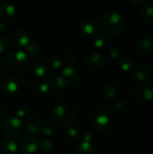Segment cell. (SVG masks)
<instances>
[{
    "mask_svg": "<svg viewBox=\"0 0 153 154\" xmlns=\"http://www.w3.org/2000/svg\"><path fill=\"white\" fill-rule=\"evenodd\" d=\"M5 31H6V27H5V25L3 23L0 22V32H3Z\"/></svg>",
    "mask_w": 153,
    "mask_h": 154,
    "instance_id": "36",
    "label": "cell"
},
{
    "mask_svg": "<svg viewBox=\"0 0 153 154\" xmlns=\"http://www.w3.org/2000/svg\"><path fill=\"white\" fill-rule=\"evenodd\" d=\"M61 76L64 79L67 86H69V87L78 86L81 79L80 73L72 66H68L64 68Z\"/></svg>",
    "mask_w": 153,
    "mask_h": 154,
    "instance_id": "8",
    "label": "cell"
},
{
    "mask_svg": "<svg viewBox=\"0 0 153 154\" xmlns=\"http://www.w3.org/2000/svg\"><path fill=\"white\" fill-rule=\"evenodd\" d=\"M23 124L22 119L16 116H11L4 120L1 125L2 134L7 138H14L19 135L23 130Z\"/></svg>",
    "mask_w": 153,
    "mask_h": 154,
    "instance_id": "4",
    "label": "cell"
},
{
    "mask_svg": "<svg viewBox=\"0 0 153 154\" xmlns=\"http://www.w3.org/2000/svg\"><path fill=\"white\" fill-rule=\"evenodd\" d=\"M115 110L116 111H118V112H120V111H123V112H124L125 111V106L123 104V103H117L116 105H115Z\"/></svg>",
    "mask_w": 153,
    "mask_h": 154,
    "instance_id": "33",
    "label": "cell"
},
{
    "mask_svg": "<svg viewBox=\"0 0 153 154\" xmlns=\"http://www.w3.org/2000/svg\"><path fill=\"white\" fill-rule=\"evenodd\" d=\"M10 45L9 39L5 35H0V53L5 52Z\"/></svg>",
    "mask_w": 153,
    "mask_h": 154,
    "instance_id": "27",
    "label": "cell"
},
{
    "mask_svg": "<svg viewBox=\"0 0 153 154\" xmlns=\"http://www.w3.org/2000/svg\"><path fill=\"white\" fill-rule=\"evenodd\" d=\"M6 65L14 71L23 70L28 64V58L25 52L20 50L10 51L5 57Z\"/></svg>",
    "mask_w": 153,
    "mask_h": 154,
    "instance_id": "3",
    "label": "cell"
},
{
    "mask_svg": "<svg viewBox=\"0 0 153 154\" xmlns=\"http://www.w3.org/2000/svg\"><path fill=\"white\" fill-rule=\"evenodd\" d=\"M93 42H94V46L96 48H103L106 44V38L105 36V34L97 32L94 36H93Z\"/></svg>",
    "mask_w": 153,
    "mask_h": 154,
    "instance_id": "23",
    "label": "cell"
},
{
    "mask_svg": "<svg viewBox=\"0 0 153 154\" xmlns=\"http://www.w3.org/2000/svg\"><path fill=\"white\" fill-rule=\"evenodd\" d=\"M133 97L138 103L148 104L153 99V88L148 85H142L134 90Z\"/></svg>",
    "mask_w": 153,
    "mask_h": 154,
    "instance_id": "7",
    "label": "cell"
},
{
    "mask_svg": "<svg viewBox=\"0 0 153 154\" xmlns=\"http://www.w3.org/2000/svg\"><path fill=\"white\" fill-rule=\"evenodd\" d=\"M18 149L23 154H34L39 149V143L32 136H23L19 142Z\"/></svg>",
    "mask_w": 153,
    "mask_h": 154,
    "instance_id": "6",
    "label": "cell"
},
{
    "mask_svg": "<svg viewBox=\"0 0 153 154\" xmlns=\"http://www.w3.org/2000/svg\"><path fill=\"white\" fill-rule=\"evenodd\" d=\"M110 54H111L112 58H117L120 54V51L118 49H112Z\"/></svg>",
    "mask_w": 153,
    "mask_h": 154,
    "instance_id": "34",
    "label": "cell"
},
{
    "mask_svg": "<svg viewBox=\"0 0 153 154\" xmlns=\"http://www.w3.org/2000/svg\"><path fill=\"white\" fill-rule=\"evenodd\" d=\"M79 29L86 34L94 36L98 31L96 23L91 19H81L78 23Z\"/></svg>",
    "mask_w": 153,
    "mask_h": 154,
    "instance_id": "13",
    "label": "cell"
},
{
    "mask_svg": "<svg viewBox=\"0 0 153 154\" xmlns=\"http://www.w3.org/2000/svg\"><path fill=\"white\" fill-rule=\"evenodd\" d=\"M141 17L148 24L153 25V5L152 4H146L144 5L140 12Z\"/></svg>",
    "mask_w": 153,
    "mask_h": 154,
    "instance_id": "19",
    "label": "cell"
},
{
    "mask_svg": "<svg viewBox=\"0 0 153 154\" xmlns=\"http://www.w3.org/2000/svg\"><path fill=\"white\" fill-rule=\"evenodd\" d=\"M39 147L42 150V151H50L53 149L54 144L52 143V141L49 140V139H43L41 140V142L39 144Z\"/></svg>",
    "mask_w": 153,
    "mask_h": 154,
    "instance_id": "28",
    "label": "cell"
},
{
    "mask_svg": "<svg viewBox=\"0 0 153 154\" xmlns=\"http://www.w3.org/2000/svg\"><path fill=\"white\" fill-rule=\"evenodd\" d=\"M15 7L8 1H3L0 3V18L8 21L15 15Z\"/></svg>",
    "mask_w": 153,
    "mask_h": 154,
    "instance_id": "12",
    "label": "cell"
},
{
    "mask_svg": "<svg viewBox=\"0 0 153 154\" xmlns=\"http://www.w3.org/2000/svg\"><path fill=\"white\" fill-rule=\"evenodd\" d=\"M101 91H102V94L104 95V97L106 98H109V99L115 98L119 93L118 87L116 86V84H115L112 81H107V82L104 83L102 86Z\"/></svg>",
    "mask_w": 153,
    "mask_h": 154,
    "instance_id": "14",
    "label": "cell"
},
{
    "mask_svg": "<svg viewBox=\"0 0 153 154\" xmlns=\"http://www.w3.org/2000/svg\"><path fill=\"white\" fill-rule=\"evenodd\" d=\"M109 119L105 115H97L92 120V127L95 132L98 134L106 133L109 128Z\"/></svg>",
    "mask_w": 153,
    "mask_h": 154,
    "instance_id": "11",
    "label": "cell"
},
{
    "mask_svg": "<svg viewBox=\"0 0 153 154\" xmlns=\"http://www.w3.org/2000/svg\"><path fill=\"white\" fill-rule=\"evenodd\" d=\"M23 126L31 134H38L41 131V121L38 117L29 116L28 118H26V120L23 124Z\"/></svg>",
    "mask_w": 153,
    "mask_h": 154,
    "instance_id": "15",
    "label": "cell"
},
{
    "mask_svg": "<svg viewBox=\"0 0 153 154\" xmlns=\"http://www.w3.org/2000/svg\"><path fill=\"white\" fill-rule=\"evenodd\" d=\"M3 116H4V110L2 108H0V121L3 119Z\"/></svg>",
    "mask_w": 153,
    "mask_h": 154,
    "instance_id": "37",
    "label": "cell"
},
{
    "mask_svg": "<svg viewBox=\"0 0 153 154\" xmlns=\"http://www.w3.org/2000/svg\"><path fill=\"white\" fill-rule=\"evenodd\" d=\"M95 147L87 142H82L76 147L75 152L77 154H95Z\"/></svg>",
    "mask_w": 153,
    "mask_h": 154,
    "instance_id": "21",
    "label": "cell"
},
{
    "mask_svg": "<svg viewBox=\"0 0 153 154\" xmlns=\"http://www.w3.org/2000/svg\"><path fill=\"white\" fill-rule=\"evenodd\" d=\"M68 134L70 138H76L78 135V132L75 129V128H70L69 131H68Z\"/></svg>",
    "mask_w": 153,
    "mask_h": 154,
    "instance_id": "32",
    "label": "cell"
},
{
    "mask_svg": "<svg viewBox=\"0 0 153 154\" xmlns=\"http://www.w3.org/2000/svg\"><path fill=\"white\" fill-rule=\"evenodd\" d=\"M14 40L16 43V45L18 47H26L30 42H31V39L29 34L27 33V32H25L23 29H19L15 32L14 36Z\"/></svg>",
    "mask_w": 153,
    "mask_h": 154,
    "instance_id": "16",
    "label": "cell"
},
{
    "mask_svg": "<svg viewBox=\"0 0 153 154\" xmlns=\"http://www.w3.org/2000/svg\"><path fill=\"white\" fill-rule=\"evenodd\" d=\"M52 89V86H51V83H49L47 81L45 82H42L40 86H39V90L40 92L45 94V93H48L49 91H50Z\"/></svg>",
    "mask_w": 153,
    "mask_h": 154,
    "instance_id": "30",
    "label": "cell"
},
{
    "mask_svg": "<svg viewBox=\"0 0 153 154\" xmlns=\"http://www.w3.org/2000/svg\"><path fill=\"white\" fill-rule=\"evenodd\" d=\"M127 23L124 16L115 11H109L104 13L100 16L99 27L101 30L111 35H117L122 33L126 28Z\"/></svg>",
    "mask_w": 153,
    "mask_h": 154,
    "instance_id": "1",
    "label": "cell"
},
{
    "mask_svg": "<svg viewBox=\"0 0 153 154\" xmlns=\"http://www.w3.org/2000/svg\"><path fill=\"white\" fill-rule=\"evenodd\" d=\"M133 73L135 77L141 81H150L152 79V71L151 67L146 63H137L133 68Z\"/></svg>",
    "mask_w": 153,
    "mask_h": 154,
    "instance_id": "9",
    "label": "cell"
},
{
    "mask_svg": "<svg viewBox=\"0 0 153 154\" xmlns=\"http://www.w3.org/2000/svg\"><path fill=\"white\" fill-rule=\"evenodd\" d=\"M28 112H29L28 106L22 104V105H20V106H18L16 107V109L14 111V116H16L17 118L22 119V118H23V117H25L27 116Z\"/></svg>",
    "mask_w": 153,
    "mask_h": 154,
    "instance_id": "24",
    "label": "cell"
},
{
    "mask_svg": "<svg viewBox=\"0 0 153 154\" xmlns=\"http://www.w3.org/2000/svg\"><path fill=\"white\" fill-rule=\"evenodd\" d=\"M138 49L143 53H151L153 51V36L147 35L142 37L138 42Z\"/></svg>",
    "mask_w": 153,
    "mask_h": 154,
    "instance_id": "18",
    "label": "cell"
},
{
    "mask_svg": "<svg viewBox=\"0 0 153 154\" xmlns=\"http://www.w3.org/2000/svg\"><path fill=\"white\" fill-rule=\"evenodd\" d=\"M25 48H26L27 53L31 56H34L40 51V47L38 46V44H36L35 42H31Z\"/></svg>",
    "mask_w": 153,
    "mask_h": 154,
    "instance_id": "26",
    "label": "cell"
},
{
    "mask_svg": "<svg viewBox=\"0 0 153 154\" xmlns=\"http://www.w3.org/2000/svg\"><path fill=\"white\" fill-rule=\"evenodd\" d=\"M130 1H132L133 3H135V4H138V3L142 2V0H130Z\"/></svg>",
    "mask_w": 153,
    "mask_h": 154,
    "instance_id": "39",
    "label": "cell"
},
{
    "mask_svg": "<svg viewBox=\"0 0 153 154\" xmlns=\"http://www.w3.org/2000/svg\"><path fill=\"white\" fill-rule=\"evenodd\" d=\"M43 134H47V135H52V133H53V130L50 127H45L43 130H42Z\"/></svg>",
    "mask_w": 153,
    "mask_h": 154,
    "instance_id": "35",
    "label": "cell"
},
{
    "mask_svg": "<svg viewBox=\"0 0 153 154\" xmlns=\"http://www.w3.org/2000/svg\"><path fill=\"white\" fill-rule=\"evenodd\" d=\"M50 67L53 69H60L63 66V61L60 57H52L49 60Z\"/></svg>",
    "mask_w": 153,
    "mask_h": 154,
    "instance_id": "25",
    "label": "cell"
},
{
    "mask_svg": "<svg viewBox=\"0 0 153 154\" xmlns=\"http://www.w3.org/2000/svg\"><path fill=\"white\" fill-rule=\"evenodd\" d=\"M3 60H2V59L0 58V73L2 72V70H3Z\"/></svg>",
    "mask_w": 153,
    "mask_h": 154,
    "instance_id": "38",
    "label": "cell"
},
{
    "mask_svg": "<svg viewBox=\"0 0 153 154\" xmlns=\"http://www.w3.org/2000/svg\"><path fill=\"white\" fill-rule=\"evenodd\" d=\"M67 154H77L76 152H69V153H67Z\"/></svg>",
    "mask_w": 153,
    "mask_h": 154,
    "instance_id": "40",
    "label": "cell"
},
{
    "mask_svg": "<svg viewBox=\"0 0 153 154\" xmlns=\"http://www.w3.org/2000/svg\"><path fill=\"white\" fill-rule=\"evenodd\" d=\"M85 62L89 67L96 69H102L106 67L107 65V59L101 53L91 51L86 54L85 56Z\"/></svg>",
    "mask_w": 153,
    "mask_h": 154,
    "instance_id": "5",
    "label": "cell"
},
{
    "mask_svg": "<svg viewBox=\"0 0 153 154\" xmlns=\"http://www.w3.org/2000/svg\"><path fill=\"white\" fill-rule=\"evenodd\" d=\"M92 138H93V135L91 134L90 132H84V134H82V140H83V142L90 143Z\"/></svg>",
    "mask_w": 153,
    "mask_h": 154,
    "instance_id": "31",
    "label": "cell"
},
{
    "mask_svg": "<svg viewBox=\"0 0 153 154\" xmlns=\"http://www.w3.org/2000/svg\"><path fill=\"white\" fill-rule=\"evenodd\" d=\"M51 86L53 89L56 90H62L67 87V84L64 80V79L62 78V76H55L52 80H51Z\"/></svg>",
    "mask_w": 153,
    "mask_h": 154,
    "instance_id": "22",
    "label": "cell"
},
{
    "mask_svg": "<svg viewBox=\"0 0 153 154\" xmlns=\"http://www.w3.org/2000/svg\"><path fill=\"white\" fill-rule=\"evenodd\" d=\"M33 74L40 79L46 80L50 77V69L43 63H38L33 67Z\"/></svg>",
    "mask_w": 153,
    "mask_h": 154,
    "instance_id": "17",
    "label": "cell"
},
{
    "mask_svg": "<svg viewBox=\"0 0 153 154\" xmlns=\"http://www.w3.org/2000/svg\"><path fill=\"white\" fill-rule=\"evenodd\" d=\"M53 120L60 126L70 125L76 117V111L73 106L69 103H62L57 106L52 112Z\"/></svg>",
    "mask_w": 153,
    "mask_h": 154,
    "instance_id": "2",
    "label": "cell"
},
{
    "mask_svg": "<svg viewBox=\"0 0 153 154\" xmlns=\"http://www.w3.org/2000/svg\"><path fill=\"white\" fill-rule=\"evenodd\" d=\"M20 87V80L15 77H7L5 78L1 84V89L5 95H12L15 93Z\"/></svg>",
    "mask_w": 153,
    "mask_h": 154,
    "instance_id": "10",
    "label": "cell"
},
{
    "mask_svg": "<svg viewBox=\"0 0 153 154\" xmlns=\"http://www.w3.org/2000/svg\"><path fill=\"white\" fill-rule=\"evenodd\" d=\"M119 66L123 70H129L132 68V61L129 59L124 58L122 60H120L119 61Z\"/></svg>",
    "mask_w": 153,
    "mask_h": 154,
    "instance_id": "29",
    "label": "cell"
},
{
    "mask_svg": "<svg viewBox=\"0 0 153 154\" xmlns=\"http://www.w3.org/2000/svg\"><path fill=\"white\" fill-rule=\"evenodd\" d=\"M1 149L3 154H16L18 151V144L12 139L8 138L3 142Z\"/></svg>",
    "mask_w": 153,
    "mask_h": 154,
    "instance_id": "20",
    "label": "cell"
}]
</instances>
